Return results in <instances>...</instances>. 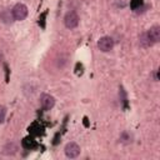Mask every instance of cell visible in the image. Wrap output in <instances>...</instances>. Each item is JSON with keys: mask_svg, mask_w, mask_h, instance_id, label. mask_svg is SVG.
Segmentation results:
<instances>
[{"mask_svg": "<svg viewBox=\"0 0 160 160\" xmlns=\"http://www.w3.org/2000/svg\"><path fill=\"white\" fill-rule=\"evenodd\" d=\"M2 60H4V55H2V52L0 51V65L2 64Z\"/></svg>", "mask_w": 160, "mask_h": 160, "instance_id": "cell-9", "label": "cell"}, {"mask_svg": "<svg viewBox=\"0 0 160 160\" xmlns=\"http://www.w3.org/2000/svg\"><path fill=\"white\" fill-rule=\"evenodd\" d=\"M5 116H6V109H5L4 106H1V108H0V124L4 122Z\"/></svg>", "mask_w": 160, "mask_h": 160, "instance_id": "cell-8", "label": "cell"}, {"mask_svg": "<svg viewBox=\"0 0 160 160\" xmlns=\"http://www.w3.org/2000/svg\"><path fill=\"white\" fill-rule=\"evenodd\" d=\"M79 15L75 11H68L64 16V24L68 29H75L79 25Z\"/></svg>", "mask_w": 160, "mask_h": 160, "instance_id": "cell-3", "label": "cell"}, {"mask_svg": "<svg viewBox=\"0 0 160 160\" xmlns=\"http://www.w3.org/2000/svg\"><path fill=\"white\" fill-rule=\"evenodd\" d=\"M29 14V10H28V6L25 4H21V2H18L12 9H11V15H12V19H15L16 21H21L24 20Z\"/></svg>", "mask_w": 160, "mask_h": 160, "instance_id": "cell-2", "label": "cell"}, {"mask_svg": "<svg viewBox=\"0 0 160 160\" xmlns=\"http://www.w3.org/2000/svg\"><path fill=\"white\" fill-rule=\"evenodd\" d=\"M55 105V98L50 94H41L40 95V106L44 110H50Z\"/></svg>", "mask_w": 160, "mask_h": 160, "instance_id": "cell-6", "label": "cell"}, {"mask_svg": "<svg viewBox=\"0 0 160 160\" xmlns=\"http://www.w3.org/2000/svg\"><path fill=\"white\" fill-rule=\"evenodd\" d=\"M160 41V26L154 25L145 32H142L139 38V42L142 48H149L152 46L154 44Z\"/></svg>", "mask_w": 160, "mask_h": 160, "instance_id": "cell-1", "label": "cell"}, {"mask_svg": "<svg viewBox=\"0 0 160 160\" xmlns=\"http://www.w3.org/2000/svg\"><path fill=\"white\" fill-rule=\"evenodd\" d=\"M64 152H65V155H66L69 159H75V158H78V156L80 155V146H79L76 142L70 141V142H68V144L65 145Z\"/></svg>", "mask_w": 160, "mask_h": 160, "instance_id": "cell-4", "label": "cell"}, {"mask_svg": "<svg viewBox=\"0 0 160 160\" xmlns=\"http://www.w3.org/2000/svg\"><path fill=\"white\" fill-rule=\"evenodd\" d=\"M18 150H19L18 144L14 142V141H9V142H6V144L4 145V148H2V154L10 156V155H15V154L18 152Z\"/></svg>", "mask_w": 160, "mask_h": 160, "instance_id": "cell-7", "label": "cell"}, {"mask_svg": "<svg viewBox=\"0 0 160 160\" xmlns=\"http://www.w3.org/2000/svg\"><path fill=\"white\" fill-rule=\"evenodd\" d=\"M114 48V40L111 36H102L99 39L98 41V49L102 52H108L110 50H112Z\"/></svg>", "mask_w": 160, "mask_h": 160, "instance_id": "cell-5", "label": "cell"}]
</instances>
